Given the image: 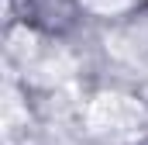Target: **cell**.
Returning a JSON list of instances; mask_svg holds the SVG:
<instances>
[{
  "label": "cell",
  "instance_id": "obj_3",
  "mask_svg": "<svg viewBox=\"0 0 148 145\" xmlns=\"http://www.w3.org/2000/svg\"><path fill=\"white\" fill-rule=\"evenodd\" d=\"M35 79L38 83H48V86H59V83H66L69 76H73V55L66 52V48H48V52H38L35 55Z\"/></svg>",
  "mask_w": 148,
  "mask_h": 145
},
{
  "label": "cell",
  "instance_id": "obj_4",
  "mask_svg": "<svg viewBox=\"0 0 148 145\" xmlns=\"http://www.w3.org/2000/svg\"><path fill=\"white\" fill-rule=\"evenodd\" d=\"M28 138V110L21 107L14 86L3 90V142L7 145H17V138Z\"/></svg>",
  "mask_w": 148,
  "mask_h": 145
},
{
  "label": "cell",
  "instance_id": "obj_6",
  "mask_svg": "<svg viewBox=\"0 0 148 145\" xmlns=\"http://www.w3.org/2000/svg\"><path fill=\"white\" fill-rule=\"evenodd\" d=\"M83 7H90V10H97V14H121V10H127L134 0H79Z\"/></svg>",
  "mask_w": 148,
  "mask_h": 145
},
{
  "label": "cell",
  "instance_id": "obj_5",
  "mask_svg": "<svg viewBox=\"0 0 148 145\" xmlns=\"http://www.w3.org/2000/svg\"><path fill=\"white\" fill-rule=\"evenodd\" d=\"M10 52H14L17 59H24V62H28V59L35 62V55H38V45H35V35H31L28 28H17V31L10 35Z\"/></svg>",
  "mask_w": 148,
  "mask_h": 145
},
{
  "label": "cell",
  "instance_id": "obj_2",
  "mask_svg": "<svg viewBox=\"0 0 148 145\" xmlns=\"http://www.w3.org/2000/svg\"><path fill=\"white\" fill-rule=\"evenodd\" d=\"M107 48H110L114 55H121L124 62L148 69V28H127V31H117L114 38H107Z\"/></svg>",
  "mask_w": 148,
  "mask_h": 145
},
{
  "label": "cell",
  "instance_id": "obj_1",
  "mask_svg": "<svg viewBox=\"0 0 148 145\" xmlns=\"http://www.w3.org/2000/svg\"><path fill=\"white\" fill-rule=\"evenodd\" d=\"M86 131L107 142H134L148 131V107L124 93H100L86 107Z\"/></svg>",
  "mask_w": 148,
  "mask_h": 145
}]
</instances>
